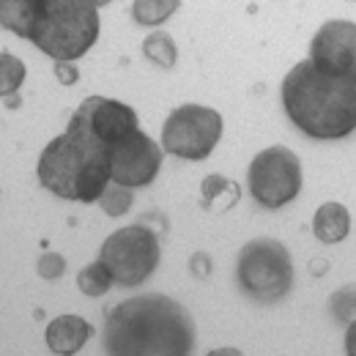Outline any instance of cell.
<instances>
[{
    "label": "cell",
    "mask_w": 356,
    "mask_h": 356,
    "mask_svg": "<svg viewBox=\"0 0 356 356\" xmlns=\"http://www.w3.org/2000/svg\"><path fill=\"white\" fill-rule=\"evenodd\" d=\"M110 176L113 184L127 186V189H140L148 186L162 170V148L154 137L143 132H134L129 140L115 145L110 154Z\"/></svg>",
    "instance_id": "cell-10"
},
{
    "label": "cell",
    "mask_w": 356,
    "mask_h": 356,
    "mask_svg": "<svg viewBox=\"0 0 356 356\" xmlns=\"http://www.w3.org/2000/svg\"><path fill=\"white\" fill-rule=\"evenodd\" d=\"M113 282H115L113 271L104 266L102 261H93V264H88V266L77 274V288L86 296H104L113 288Z\"/></svg>",
    "instance_id": "cell-16"
},
{
    "label": "cell",
    "mask_w": 356,
    "mask_h": 356,
    "mask_svg": "<svg viewBox=\"0 0 356 356\" xmlns=\"http://www.w3.org/2000/svg\"><path fill=\"white\" fill-rule=\"evenodd\" d=\"M206 356H244L238 348H230V346H225V348H214V351H209Z\"/></svg>",
    "instance_id": "cell-25"
},
{
    "label": "cell",
    "mask_w": 356,
    "mask_h": 356,
    "mask_svg": "<svg viewBox=\"0 0 356 356\" xmlns=\"http://www.w3.org/2000/svg\"><path fill=\"white\" fill-rule=\"evenodd\" d=\"M310 60L329 74H346L356 69V22H323L310 42Z\"/></svg>",
    "instance_id": "cell-11"
},
{
    "label": "cell",
    "mask_w": 356,
    "mask_h": 356,
    "mask_svg": "<svg viewBox=\"0 0 356 356\" xmlns=\"http://www.w3.org/2000/svg\"><path fill=\"white\" fill-rule=\"evenodd\" d=\"M346 356H356V321L346 329Z\"/></svg>",
    "instance_id": "cell-24"
},
{
    "label": "cell",
    "mask_w": 356,
    "mask_h": 356,
    "mask_svg": "<svg viewBox=\"0 0 356 356\" xmlns=\"http://www.w3.org/2000/svg\"><path fill=\"white\" fill-rule=\"evenodd\" d=\"M55 77L60 86H74L80 80V72L74 63H55Z\"/></svg>",
    "instance_id": "cell-23"
},
{
    "label": "cell",
    "mask_w": 356,
    "mask_h": 356,
    "mask_svg": "<svg viewBox=\"0 0 356 356\" xmlns=\"http://www.w3.org/2000/svg\"><path fill=\"white\" fill-rule=\"evenodd\" d=\"M238 197H241L238 184L225 176L211 173V176L203 178V184H200V206L206 211H217V203H222V209H230V206L238 203Z\"/></svg>",
    "instance_id": "cell-14"
},
{
    "label": "cell",
    "mask_w": 356,
    "mask_h": 356,
    "mask_svg": "<svg viewBox=\"0 0 356 356\" xmlns=\"http://www.w3.org/2000/svg\"><path fill=\"white\" fill-rule=\"evenodd\" d=\"M93 334V326H90L86 318L80 315H58L55 321H49L47 326V348L58 356H74Z\"/></svg>",
    "instance_id": "cell-12"
},
{
    "label": "cell",
    "mask_w": 356,
    "mask_h": 356,
    "mask_svg": "<svg viewBox=\"0 0 356 356\" xmlns=\"http://www.w3.org/2000/svg\"><path fill=\"white\" fill-rule=\"evenodd\" d=\"M176 8L178 0H137V3H132V17L140 25L154 28V25L165 22Z\"/></svg>",
    "instance_id": "cell-17"
},
{
    "label": "cell",
    "mask_w": 356,
    "mask_h": 356,
    "mask_svg": "<svg viewBox=\"0 0 356 356\" xmlns=\"http://www.w3.org/2000/svg\"><path fill=\"white\" fill-rule=\"evenodd\" d=\"M282 107L291 124L310 140H343L356 132V69L321 72L310 58L282 80Z\"/></svg>",
    "instance_id": "cell-2"
},
{
    "label": "cell",
    "mask_w": 356,
    "mask_h": 356,
    "mask_svg": "<svg viewBox=\"0 0 356 356\" xmlns=\"http://www.w3.org/2000/svg\"><path fill=\"white\" fill-rule=\"evenodd\" d=\"M236 282L244 296L258 305H277L293 288V261L282 241L252 238L241 247L236 264Z\"/></svg>",
    "instance_id": "cell-5"
},
{
    "label": "cell",
    "mask_w": 356,
    "mask_h": 356,
    "mask_svg": "<svg viewBox=\"0 0 356 356\" xmlns=\"http://www.w3.org/2000/svg\"><path fill=\"white\" fill-rule=\"evenodd\" d=\"M143 55H145L154 66H159V69H173L178 60L176 42H173V36H170L168 31H154V33L143 42Z\"/></svg>",
    "instance_id": "cell-15"
},
{
    "label": "cell",
    "mask_w": 356,
    "mask_h": 356,
    "mask_svg": "<svg viewBox=\"0 0 356 356\" xmlns=\"http://www.w3.org/2000/svg\"><path fill=\"white\" fill-rule=\"evenodd\" d=\"M22 80H25V63L3 49L0 52V93H3V99L19 88Z\"/></svg>",
    "instance_id": "cell-18"
},
{
    "label": "cell",
    "mask_w": 356,
    "mask_h": 356,
    "mask_svg": "<svg viewBox=\"0 0 356 356\" xmlns=\"http://www.w3.org/2000/svg\"><path fill=\"white\" fill-rule=\"evenodd\" d=\"M36 173L44 189L72 203H99L113 184L107 154L69 132L49 140Z\"/></svg>",
    "instance_id": "cell-4"
},
{
    "label": "cell",
    "mask_w": 356,
    "mask_h": 356,
    "mask_svg": "<svg viewBox=\"0 0 356 356\" xmlns=\"http://www.w3.org/2000/svg\"><path fill=\"white\" fill-rule=\"evenodd\" d=\"M66 132L77 134V137L88 140L90 145L102 148L104 154H110L115 145H121L134 132H140V121H137V113L124 102L104 99V96H88L74 110Z\"/></svg>",
    "instance_id": "cell-9"
},
{
    "label": "cell",
    "mask_w": 356,
    "mask_h": 356,
    "mask_svg": "<svg viewBox=\"0 0 356 356\" xmlns=\"http://www.w3.org/2000/svg\"><path fill=\"white\" fill-rule=\"evenodd\" d=\"M36 271H39L42 280H58L66 271V258L60 252H44L36 264Z\"/></svg>",
    "instance_id": "cell-21"
},
{
    "label": "cell",
    "mask_w": 356,
    "mask_h": 356,
    "mask_svg": "<svg viewBox=\"0 0 356 356\" xmlns=\"http://www.w3.org/2000/svg\"><path fill=\"white\" fill-rule=\"evenodd\" d=\"M99 261L113 271L118 285L137 288L159 268L162 261L159 236L145 225H127L104 238L99 250Z\"/></svg>",
    "instance_id": "cell-6"
},
{
    "label": "cell",
    "mask_w": 356,
    "mask_h": 356,
    "mask_svg": "<svg viewBox=\"0 0 356 356\" xmlns=\"http://www.w3.org/2000/svg\"><path fill=\"white\" fill-rule=\"evenodd\" d=\"M107 356H192L195 318L162 293H140L107 312Z\"/></svg>",
    "instance_id": "cell-1"
},
{
    "label": "cell",
    "mask_w": 356,
    "mask_h": 356,
    "mask_svg": "<svg viewBox=\"0 0 356 356\" xmlns=\"http://www.w3.org/2000/svg\"><path fill=\"white\" fill-rule=\"evenodd\" d=\"M329 312L334 318V323H343L346 329L356 321V285L340 288L332 299H329Z\"/></svg>",
    "instance_id": "cell-19"
},
{
    "label": "cell",
    "mask_w": 356,
    "mask_h": 356,
    "mask_svg": "<svg viewBox=\"0 0 356 356\" xmlns=\"http://www.w3.org/2000/svg\"><path fill=\"white\" fill-rule=\"evenodd\" d=\"M189 268H192V274L197 280H206L211 274V255L209 252H195L192 261H189Z\"/></svg>",
    "instance_id": "cell-22"
},
{
    "label": "cell",
    "mask_w": 356,
    "mask_h": 356,
    "mask_svg": "<svg viewBox=\"0 0 356 356\" xmlns=\"http://www.w3.org/2000/svg\"><path fill=\"white\" fill-rule=\"evenodd\" d=\"M247 189L261 209H282L302 189V162L285 145L261 151L247 168Z\"/></svg>",
    "instance_id": "cell-8"
},
{
    "label": "cell",
    "mask_w": 356,
    "mask_h": 356,
    "mask_svg": "<svg viewBox=\"0 0 356 356\" xmlns=\"http://www.w3.org/2000/svg\"><path fill=\"white\" fill-rule=\"evenodd\" d=\"M351 230V214L343 203H323L312 217V233L321 244H337Z\"/></svg>",
    "instance_id": "cell-13"
},
{
    "label": "cell",
    "mask_w": 356,
    "mask_h": 356,
    "mask_svg": "<svg viewBox=\"0 0 356 356\" xmlns=\"http://www.w3.org/2000/svg\"><path fill=\"white\" fill-rule=\"evenodd\" d=\"M222 115L214 107L181 104L162 127V151L184 162H203L222 137Z\"/></svg>",
    "instance_id": "cell-7"
},
{
    "label": "cell",
    "mask_w": 356,
    "mask_h": 356,
    "mask_svg": "<svg viewBox=\"0 0 356 356\" xmlns=\"http://www.w3.org/2000/svg\"><path fill=\"white\" fill-rule=\"evenodd\" d=\"M96 6L90 0H3L0 22L58 63H72L99 39Z\"/></svg>",
    "instance_id": "cell-3"
},
{
    "label": "cell",
    "mask_w": 356,
    "mask_h": 356,
    "mask_svg": "<svg viewBox=\"0 0 356 356\" xmlns=\"http://www.w3.org/2000/svg\"><path fill=\"white\" fill-rule=\"evenodd\" d=\"M132 203H134L132 189L118 186V184H110L107 192H104L102 200H99V206H102V211H104L107 217H124V214L132 209Z\"/></svg>",
    "instance_id": "cell-20"
}]
</instances>
